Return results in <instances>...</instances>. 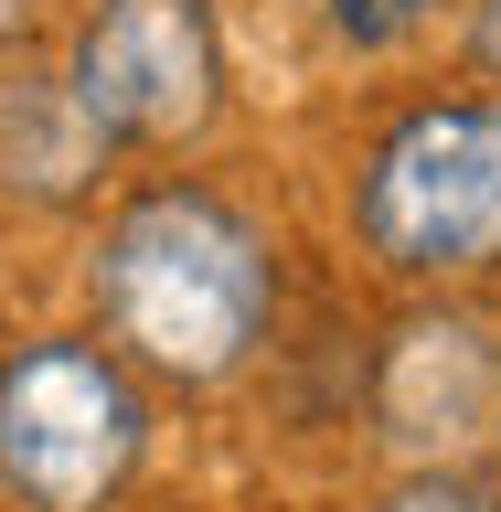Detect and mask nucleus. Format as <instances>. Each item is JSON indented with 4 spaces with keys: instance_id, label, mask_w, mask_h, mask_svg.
Wrapping results in <instances>:
<instances>
[{
    "instance_id": "f257e3e1",
    "label": "nucleus",
    "mask_w": 501,
    "mask_h": 512,
    "mask_svg": "<svg viewBox=\"0 0 501 512\" xmlns=\"http://www.w3.org/2000/svg\"><path fill=\"white\" fill-rule=\"evenodd\" d=\"M96 320L128 374L235 384L278 320V256L214 182H139L96 224Z\"/></svg>"
},
{
    "instance_id": "f03ea898",
    "label": "nucleus",
    "mask_w": 501,
    "mask_h": 512,
    "mask_svg": "<svg viewBox=\"0 0 501 512\" xmlns=\"http://www.w3.org/2000/svg\"><path fill=\"white\" fill-rule=\"evenodd\" d=\"M150 459V384L96 331H43L0 352V502L107 512Z\"/></svg>"
},
{
    "instance_id": "7ed1b4c3",
    "label": "nucleus",
    "mask_w": 501,
    "mask_h": 512,
    "mask_svg": "<svg viewBox=\"0 0 501 512\" xmlns=\"http://www.w3.org/2000/svg\"><path fill=\"white\" fill-rule=\"evenodd\" d=\"M363 256L395 278L501 267V96H427L363 150L352 182Z\"/></svg>"
},
{
    "instance_id": "20e7f679",
    "label": "nucleus",
    "mask_w": 501,
    "mask_h": 512,
    "mask_svg": "<svg viewBox=\"0 0 501 512\" xmlns=\"http://www.w3.org/2000/svg\"><path fill=\"white\" fill-rule=\"evenodd\" d=\"M54 75L107 150H182L224 118V22L214 0H86Z\"/></svg>"
},
{
    "instance_id": "39448f33",
    "label": "nucleus",
    "mask_w": 501,
    "mask_h": 512,
    "mask_svg": "<svg viewBox=\"0 0 501 512\" xmlns=\"http://www.w3.org/2000/svg\"><path fill=\"white\" fill-rule=\"evenodd\" d=\"M107 171H118V150L64 96V75H32V64L0 54V192L32 214H75V203H96Z\"/></svg>"
},
{
    "instance_id": "423d86ee",
    "label": "nucleus",
    "mask_w": 501,
    "mask_h": 512,
    "mask_svg": "<svg viewBox=\"0 0 501 512\" xmlns=\"http://www.w3.org/2000/svg\"><path fill=\"white\" fill-rule=\"evenodd\" d=\"M384 416L395 438H480L501 416V363L470 320H416L384 352Z\"/></svg>"
},
{
    "instance_id": "0eeeda50",
    "label": "nucleus",
    "mask_w": 501,
    "mask_h": 512,
    "mask_svg": "<svg viewBox=\"0 0 501 512\" xmlns=\"http://www.w3.org/2000/svg\"><path fill=\"white\" fill-rule=\"evenodd\" d=\"M427 11L438 0H320V22H331L342 54H395L406 32H427Z\"/></svg>"
},
{
    "instance_id": "6e6552de",
    "label": "nucleus",
    "mask_w": 501,
    "mask_h": 512,
    "mask_svg": "<svg viewBox=\"0 0 501 512\" xmlns=\"http://www.w3.org/2000/svg\"><path fill=\"white\" fill-rule=\"evenodd\" d=\"M384 512H501V491L470 480V470H416V480L384 491Z\"/></svg>"
},
{
    "instance_id": "1a4fd4ad",
    "label": "nucleus",
    "mask_w": 501,
    "mask_h": 512,
    "mask_svg": "<svg viewBox=\"0 0 501 512\" xmlns=\"http://www.w3.org/2000/svg\"><path fill=\"white\" fill-rule=\"evenodd\" d=\"M470 64L501 86V0H480V11H470Z\"/></svg>"
},
{
    "instance_id": "9d476101",
    "label": "nucleus",
    "mask_w": 501,
    "mask_h": 512,
    "mask_svg": "<svg viewBox=\"0 0 501 512\" xmlns=\"http://www.w3.org/2000/svg\"><path fill=\"white\" fill-rule=\"evenodd\" d=\"M32 11H43V0H0V54H11V43L32 32Z\"/></svg>"
}]
</instances>
